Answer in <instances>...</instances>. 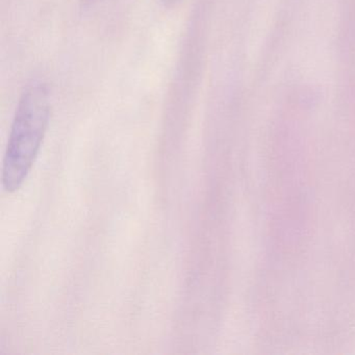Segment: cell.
I'll use <instances>...</instances> for the list:
<instances>
[{
  "label": "cell",
  "mask_w": 355,
  "mask_h": 355,
  "mask_svg": "<svg viewBox=\"0 0 355 355\" xmlns=\"http://www.w3.org/2000/svg\"><path fill=\"white\" fill-rule=\"evenodd\" d=\"M51 119V98L42 84L31 86L20 99L12 125L3 169L6 192L26 182L42 146Z\"/></svg>",
  "instance_id": "obj_1"
}]
</instances>
